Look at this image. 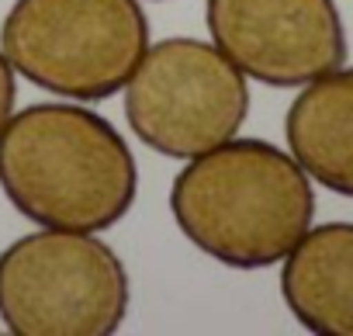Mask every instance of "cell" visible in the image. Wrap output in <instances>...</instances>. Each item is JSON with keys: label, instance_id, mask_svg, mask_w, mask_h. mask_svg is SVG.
<instances>
[{"label": "cell", "instance_id": "cell-1", "mask_svg": "<svg viewBox=\"0 0 353 336\" xmlns=\"http://www.w3.org/2000/svg\"><path fill=\"white\" fill-rule=\"evenodd\" d=\"M0 191L35 226L108 233L139 198V166L104 115L42 101L0 128Z\"/></svg>", "mask_w": 353, "mask_h": 336}, {"label": "cell", "instance_id": "cell-2", "mask_svg": "<svg viewBox=\"0 0 353 336\" xmlns=\"http://www.w3.org/2000/svg\"><path fill=\"white\" fill-rule=\"evenodd\" d=\"M170 215L222 267L281 264L315 219L312 177L267 139H225L191 159L170 188Z\"/></svg>", "mask_w": 353, "mask_h": 336}, {"label": "cell", "instance_id": "cell-3", "mask_svg": "<svg viewBox=\"0 0 353 336\" xmlns=\"http://www.w3.org/2000/svg\"><path fill=\"white\" fill-rule=\"evenodd\" d=\"M145 46L142 0H14L0 25L18 77L80 104L121 94Z\"/></svg>", "mask_w": 353, "mask_h": 336}, {"label": "cell", "instance_id": "cell-4", "mask_svg": "<svg viewBox=\"0 0 353 336\" xmlns=\"http://www.w3.org/2000/svg\"><path fill=\"white\" fill-rule=\"evenodd\" d=\"M128 302V270L97 233L42 226L0 253V322L14 336H111Z\"/></svg>", "mask_w": 353, "mask_h": 336}, {"label": "cell", "instance_id": "cell-5", "mask_svg": "<svg viewBox=\"0 0 353 336\" xmlns=\"http://www.w3.org/2000/svg\"><path fill=\"white\" fill-rule=\"evenodd\" d=\"M121 90L135 139L170 159H191L239 135L250 115L246 77L215 42L201 39L145 46Z\"/></svg>", "mask_w": 353, "mask_h": 336}, {"label": "cell", "instance_id": "cell-6", "mask_svg": "<svg viewBox=\"0 0 353 336\" xmlns=\"http://www.w3.org/2000/svg\"><path fill=\"white\" fill-rule=\"evenodd\" d=\"M212 42L267 87H305L346 63L336 0H205Z\"/></svg>", "mask_w": 353, "mask_h": 336}, {"label": "cell", "instance_id": "cell-7", "mask_svg": "<svg viewBox=\"0 0 353 336\" xmlns=\"http://www.w3.org/2000/svg\"><path fill=\"white\" fill-rule=\"evenodd\" d=\"M281 295L301 329L353 336V222L308 226L281 260Z\"/></svg>", "mask_w": 353, "mask_h": 336}, {"label": "cell", "instance_id": "cell-8", "mask_svg": "<svg viewBox=\"0 0 353 336\" xmlns=\"http://www.w3.org/2000/svg\"><path fill=\"white\" fill-rule=\"evenodd\" d=\"M288 152L325 191L353 198V66L301 87L284 115Z\"/></svg>", "mask_w": 353, "mask_h": 336}, {"label": "cell", "instance_id": "cell-9", "mask_svg": "<svg viewBox=\"0 0 353 336\" xmlns=\"http://www.w3.org/2000/svg\"><path fill=\"white\" fill-rule=\"evenodd\" d=\"M14 101H18V73L11 70L4 49H0V128L14 115Z\"/></svg>", "mask_w": 353, "mask_h": 336}]
</instances>
